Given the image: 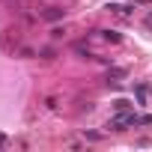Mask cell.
<instances>
[{
  "label": "cell",
  "mask_w": 152,
  "mask_h": 152,
  "mask_svg": "<svg viewBox=\"0 0 152 152\" xmlns=\"http://www.w3.org/2000/svg\"><path fill=\"white\" fill-rule=\"evenodd\" d=\"M128 125H140V116L134 110H116L107 122V128H113V131H125Z\"/></svg>",
  "instance_id": "obj_1"
},
{
  "label": "cell",
  "mask_w": 152,
  "mask_h": 152,
  "mask_svg": "<svg viewBox=\"0 0 152 152\" xmlns=\"http://www.w3.org/2000/svg\"><path fill=\"white\" fill-rule=\"evenodd\" d=\"M66 15V9H60V6H48L45 12H39V18H45V21H60Z\"/></svg>",
  "instance_id": "obj_2"
},
{
  "label": "cell",
  "mask_w": 152,
  "mask_h": 152,
  "mask_svg": "<svg viewBox=\"0 0 152 152\" xmlns=\"http://www.w3.org/2000/svg\"><path fill=\"white\" fill-rule=\"evenodd\" d=\"M125 75H128L125 69H119V66H113V63H110V66H107V84H116L119 78H125Z\"/></svg>",
  "instance_id": "obj_3"
},
{
  "label": "cell",
  "mask_w": 152,
  "mask_h": 152,
  "mask_svg": "<svg viewBox=\"0 0 152 152\" xmlns=\"http://www.w3.org/2000/svg\"><path fill=\"white\" fill-rule=\"evenodd\" d=\"M96 33H99L104 42H113V45H116V42H122V36H119L116 30H96Z\"/></svg>",
  "instance_id": "obj_4"
},
{
  "label": "cell",
  "mask_w": 152,
  "mask_h": 152,
  "mask_svg": "<svg viewBox=\"0 0 152 152\" xmlns=\"http://www.w3.org/2000/svg\"><path fill=\"white\" fill-rule=\"evenodd\" d=\"M107 12H116V15L128 18V15H131V6H122V3H110V6H107Z\"/></svg>",
  "instance_id": "obj_5"
},
{
  "label": "cell",
  "mask_w": 152,
  "mask_h": 152,
  "mask_svg": "<svg viewBox=\"0 0 152 152\" xmlns=\"http://www.w3.org/2000/svg\"><path fill=\"white\" fill-rule=\"evenodd\" d=\"M75 54H78L81 60H96V54H93L90 48H84V45H75Z\"/></svg>",
  "instance_id": "obj_6"
},
{
  "label": "cell",
  "mask_w": 152,
  "mask_h": 152,
  "mask_svg": "<svg viewBox=\"0 0 152 152\" xmlns=\"http://www.w3.org/2000/svg\"><path fill=\"white\" fill-rule=\"evenodd\" d=\"M113 110H131V102H125V99H116V102H113Z\"/></svg>",
  "instance_id": "obj_7"
},
{
  "label": "cell",
  "mask_w": 152,
  "mask_h": 152,
  "mask_svg": "<svg viewBox=\"0 0 152 152\" xmlns=\"http://www.w3.org/2000/svg\"><path fill=\"white\" fill-rule=\"evenodd\" d=\"M63 36H66L63 27H54V30H51V39H63Z\"/></svg>",
  "instance_id": "obj_8"
},
{
  "label": "cell",
  "mask_w": 152,
  "mask_h": 152,
  "mask_svg": "<svg viewBox=\"0 0 152 152\" xmlns=\"http://www.w3.org/2000/svg\"><path fill=\"white\" fill-rule=\"evenodd\" d=\"M45 104H48V110H57V99H54V96H48V99H45Z\"/></svg>",
  "instance_id": "obj_9"
},
{
  "label": "cell",
  "mask_w": 152,
  "mask_h": 152,
  "mask_svg": "<svg viewBox=\"0 0 152 152\" xmlns=\"http://www.w3.org/2000/svg\"><path fill=\"white\" fill-rule=\"evenodd\" d=\"M84 137H87V140H102V134H99V131H84Z\"/></svg>",
  "instance_id": "obj_10"
},
{
  "label": "cell",
  "mask_w": 152,
  "mask_h": 152,
  "mask_svg": "<svg viewBox=\"0 0 152 152\" xmlns=\"http://www.w3.org/2000/svg\"><path fill=\"white\" fill-rule=\"evenodd\" d=\"M42 57L45 60H54V48H42Z\"/></svg>",
  "instance_id": "obj_11"
},
{
  "label": "cell",
  "mask_w": 152,
  "mask_h": 152,
  "mask_svg": "<svg viewBox=\"0 0 152 152\" xmlns=\"http://www.w3.org/2000/svg\"><path fill=\"white\" fill-rule=\"evenodd\" d=\"M143 21H146V27L152 30V12H146V18H143Z\"/></svg>",
  "instance_id": "obj_12"
}]
</instances>
